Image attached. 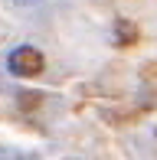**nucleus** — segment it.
<instances>
[{
    "label": "nucleus",
    "instance_id": "obj_1",
    "mask_svg": "<svg viewBox=\"0 0 157 160\" xmlns=\"http://www.w3.org/2000/svg\"><path fill=\"white\" fill-rule=\"evenodd\" d=\"M43 65H46V56H43L36 46H17L10 56H7V69H10L13 75H23V78L39 75Z\"/></svg>",
    "mask_w": 157,
    "mask_h": 160
},
{
    "label": "nucleus",
    "instance_id": "obj_2",
    "mask_svg": "<svg viewBox=\"0 0 157 160\" xmlns=\"http://www.w3.org/2000/svg\"><path fill=\"white\" fill-rule=\"evenodd\" d=\"M134 36H138V33H134V23L118 20V36H115V39H118V42H134Z\"/></svg>",
    "mask_w": 157,
    "mask_h": 160
},
{
    "label": "nucleus",
    "instance_id": "obj_4",
    "mask_svg": "<svg viewBox=\"0 0 157 160\" xmlns=\"http://www.w3.org/2000/svg\"><path fill=\"white\" fill-rule=\"evenodd\" d=\"M17 7H36V3H43V0H13Z\"/></svg>",
    "mask_w": 157,
    "mask_h": 160
},
{
    "label": "nucleus",
    "instance_id": "obj_3",
    "mask_svg": "<svg viewBox=\"0 0 157 160\" xmlns=\"http://www.w3.org/2000/svg\"><path fill=\"white\" fill-rule=\"evenodd\" d=\"M0 160H26L20 150H13V147H0Z\"/></svg>",
    "mask_w": 157,
    "mask_h": 160
}]
</instances>
